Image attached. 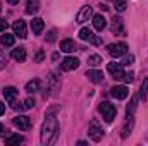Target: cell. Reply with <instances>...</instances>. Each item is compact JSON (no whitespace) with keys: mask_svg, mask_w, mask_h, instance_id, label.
Here are the masks:
<instances>
[{"mask_svg":"<svg viewBox=\"0 0 148 146\" xmlns=\"http://www.w3.org/2000/svg\"><path fill=\"white\" fill-rule=\"evenodd\" d=\"M59 136V122L55 119V115L52 112H48L45 115V122L41 126V134H40V141L43 146L53 145L55 139Z\"/></svg>","mask_w":148,"mask_h":146,"instance_id":"obj_1","label":"cell"},{"mask_svg":"<svg viewBox=\"0 0 148 146\" xmlns=\"http://www.w3.org/2000/svg\"><path fill=\"white\" fill-rule=\"evenodd\" d=\"M98 110H100L102 117L105 119V122H112V120L115 119V113H117V110H115V107H114L112 103H109V102H103V103H100Z\"/></svg>","mask_w":148,"mask_h":146,"instance_id":"obj_2","label":"cell"},{"mask_svg":"<svg viewBox=\"0 0 148 146\" xmlns=\"http://www.w3.org/2000/svg\"><path fill=\"white\" fill-rule=\"evenodd\" d=\"M107 50H109V53H110L112 57H122V55H126V52H127V45L126 43H112L107 46Z\"/></svg>","mask_w":148,"mask_h":146,"instance_id":"obj_3","label":"cell"},{"mask_svg":"<svg viewBox=\"0 0 148 146\" xmlns=\"http://www.w3.org/2000/svg\"><path fill=\"white\" fill-rule=\"evenodd\" d=\"M91 17H93V9H91L90 5H84V7H81L79 12L76 14V23L83 24V23H88V19H91Z\"/></svg>","mask_w":148,"mask_h":146,"instance_id":"obj_4","label":"cell"},{"mask_svg":"<svg viewBox=\"0 0 148 146\" xmlns=\"http://www.w3.org/2000/svg\"><path fill=\"white\" fill-rule=\"evenodd\" d=\"M107 69H109V72L114 76V79H117V81H122V77H124V65L122 64H117V62H110V64H107Z\"/></svg>","mask_w":148,"mask_h":146,"instance_id":"obj_5","label":"cell"},{"mask_svg":"<svg viewBox=\"0 0 148 146\" xmlns=\"http://www.w3.org/2000/svg\"><path fill=\"white\" fill-rule=\"evenodd\" d=\"M14 126L21 131H29L31 129V119L28 115H17V117H14Z\"/></svg>","mask_w":148,"mask_h":146,"instance_id":"obj_6","label":"cell"},{"mask_svg":"<svg viewBox=\"0 0 148 146\" xmlns=\"http://www.w3.org/2000/svg\"><path fill=\"white\" fill-rule=\"evenodd\" d=\"M12 31H14V35H16V36H19L21 40H24V38L28 36V29H26V23H24L23 19H19V21H16V23H12Z\"/></svg>","mask_w":148,"mask_h":146,"instance_id":"obj_7","label":"cell"},{"mask_svg":"<svg viewBox=\"0 0 148 146\" xmlns=\"http://www.w3.org/2000/svg\"><path fill=\"white\" fill-rule=\"evenodd\" d=\"M79 38L83 40V41H88V43H91V45H100L102 41H100V38H97L93 35V31L91 29H88V28H83L81 31H79Z\"/></svg>","mask_w":148,"mask_h":146,"instance_id":"obj_8","label":"cell"},{"mask_svg":"<svg viewBox=\"0 0 148 146\" xmlns=\"http://www.w3.org/2000/svg\"><path fill=\"white\" fill-rule=\"evenodd\" d=\"M110 95L115 100H126L129 96V89H127V86H114L110 89Z\"/></svg>","mask_w":148,"mask_h":146,"instance_id":"obj_9","label":"cell"},{"mask_svg":"<svg viewBox=\"0 0 148 146\" xmlns=\"http://www.w3.org/2000/svg\"><path fill=\"white\" fill-rule=\"evenodd\" d=\"M88 136H90L95 143H98V141L103 138V131H102V127L97 126V122H91V126H90V129H88Z\"/></svg>","mask_w":148,"mask_h":146,"instance_id":"obj_10","label":"cell"},{"mask_svg":"<svg viewBox=\"0 0 148 146\" xmlns=\"http://www.w3.org/2000/svg\"><path fill=\"white\" fill-rule=\"evenodd\" d=\"M86 77H88L93 84H100L105 76H103L102 71H98V69H90V71H86Z\"/></svg>","mask_w":148,"mask_h":146,"instance_id":"obj_11","label":"cell"},{"mask_svg":"<svg viewBox=\"0 0 148 146\" xmlns=\"http://www.w3.org/2000/svg\"><path fill=\"white\" fill-rule=\"evenodd\" d=\"M60 67H62L64 71H74V69L79 67V60H77L76 57H66V59L62 60Z\"/></svg>","mask_w":148,"mask_h":146,"instance_id":"obj_12","label":"cell"},{"mask_svg":"<svg viewBox=\"0 0 148 146\" xmlns=\"http://www.w3.org/2000/svg\"><path fill=\"white\" fill-rule=\"evenodd\" d=\"M112 33L114 35H124V23L119 16H114L112 17Z\"/></svg>","mask_w":148,"mask_h":146,"instance_id":"obj_13","label":"cell"},{"mask_svg":"<svg viewBox=\"0 0 148 146\" xmlns=\"http://www.w3.org/2000/svg\"><path fill=\"white\" fill-rule=\"evenodd\" d=\"M17 95H19V91H17L14 86H7V88H3V98H5L7 103H14V100H16Z\"/></svg>","mask_w":148,"mask_h":146,"instance_id":"obj_14","label":"cell"},{"mask_svg":"<svg viewBox=\"0 0 148 146\" xmlns=\"http://www.w3.org/2000/svg\"><path fill=\"white\" fill-rule=\"evenodd\" d=\"M91 21H93V28H95L97 31H102V29H105V26H107V21H105V17H103L102 14H95V16L91 17Z\"/></svg>","mask_w":148,"mask_h":146,"instance_id":"obj_15","label":"cell"},{"mask_svg":"<svg viewBox=\"0 0 148 146\" xmlns=\"http://www.w3.org/2000/svg\"><path fill=\"white\" fill-rule=\"evenodd\" d=\"M10 55H12V59H14V60H17V62H24V60H26V48H24V46L14 48Z\"/></svg>","mask_w":148,"mask_h":146,"instance_id":"obj_16","label":"cell"},{"mask_svg":"<svg viewBox=\"0 0 148 146\" xmlns=\"http://www.w3.org/2000/svg\"><path fill=\"white\" fill-rule=\"evenodd\" d=\"M76 50V43H74L73 40H62L60 41V52H64V53H71Z\"/></svg>","mask_w":148,"mask_h":146,"instance_id":"obj_17","label":"cell"},{"mask_svg":"<svg viewBox=\"0 0 148 146\" xmlns=\"http://www.w3.org/2000/svg\"><path fill=\"white\" fill-rule=\"evenodd\" d=\"M43 28H45V23H43V19L35 17V19L31 21V31H33L35 35H40V33L43 31Z\"/></svg>","mask_w":148,"mask_h":146,"instance_id":"obj_18","label":"cell"},{"mask_svg":"<svg viewBox=\"0 0 148 146\" xmlns=\"http://www.w3.org/2000/svg\"><path fill=\"white\" fill-rule=\"evenodd\" d=\"M14 41H16V35L2 33V36H0V43H2L3 46H12V45H14Z\"/></svg>","mask_w":148,"mask_h":146,"instance_id":"obj_19","label":"cell"},{"mask_svg":"<svg viewBox=\"0 0 148 146\" xmlns=\"http://www.w3.org/2000/svg\"><path fill=\"white\" fill-rule=\"evenodd\" d=\"M38 10H40V2H38V0H28L26 14H36Z\"/></svg>","mask_w":148,"mask_h":146,"instance_id":"obj_20","label":"cell"},{"mask_svg":"<svg viewBox=\"0 0 148 146\" xmlns=\"http://www.w3.org/2000/svg\"><path fill=\"white\" fill-rule=\"evenodd\" d=\"M48 84H50V89H52V93H53V95L60 89V83L57 81L55 74H50V77H48Z\"/></svg>","mask_w":148,"mask_h":146,"instance_id":"obj_21","label":"cell"},{"mask_svg":"<svg viewBox=\"0 0 148 146\" xmlns=\"http://www.w3.org/2000/svg\"><path fill=\"white\" fill-rule=\"evenodd\" d=\"M38 89H40V81L38 79H33V81L26 83V91L28 93H36Z\"/></svg>","mask_w":148,"mask_h":146,"instance_id":"obj_22","label":"cell"},{"mask_svg":"<svg viewBox=\"0 0 148 146\" xmlns=\"http://www.w3.org/2000/svg\"><path fill=\"white\" fill-rule=\"evenodd\" d=\"M138 107V96H133V100H131V103L127 105V119H131L133 115H134V110Z\"/></svg>","mask_w":148,"mask_h":146,"instance_id":"obj_23","label":"cell"},{"mask_svg":"<svg viewBox=\"0 0 148 146\" xmlns=\"http://www.w3.org/2000/svg\"><path fill=\"white\" fill-rule=\"evenodd\" d=\"M19 143H23V136L19 134H12L5 139V145H19Z\"/></svg>","mask_w":148,"mask_h":146,"instance_id":"obj_24","label":"cell"},{"mask_svg":"<svg viewBox=\"0 0 148 146\" xmlns=\"http://www.w3.org/2000/svg\"><path fill=\"white\" fill-rule=\"evenodd\" d=\"M143 102L147 100V96H148V79H145L143 81V84H141V88H140V95H138Z\"/></svg>","mask_w":148,"mask_h":146,"instance_id":"obj_25","label":"cell"},{"mask_svg":"<svg viewBox=\"0 0 148 146\" xmlns=\"http://www.w3.org/2000/svg\"><path fill=\"white\" fill-rule=\"evenodd\" d=\"M102 64V57L100 55H91L90 59H88V65H91V67H97V65H100Z\"/></svg>","mask_w":148,"mask_h":146,"instance_id":"obj_26","label":"cell"},{"mask_svg":"<svg viewBox=\"0 0 148 146\" xmlns=\"http://www.w3.org/2000/svg\"><path fill=\"white\" fill-rule=\"evenodd\" d=\"M114 9L117 12H124L126 10V0H114Z\"/></svg>","mask_w":148,"mask_h":146,"instance_id":"obj_27","label":"cell"},{"mask_svg":"<svg viewBox=\"0 0 148 146\" xmlns=\"http://www.w3.org/2000/svg\"><path fill=\"white\" fill-rule=\"evenodd\" d=\"M131 127H133V117H131V119H127V124H126V127H124V131H122V138H127V136L131 134V132H129V131H131Z\"/></svg>","mask_w":148,"mask_h":146,"instance_id":"obj_28","label":"cell"},{"mask_svg":"<svg viewBox=\"0 0 148 146\" xmlns=\"http://www.w3.org/2000/svg\"><path fill=\"white\" fill-rule=\"evenodd\" d=\"M133 62H134V57H133V55H126V57H124V60H122L121 64H122V65H131Z\"/></svg>","mask_w":148,"mask_h":146,"instance_id":"obj_29","label":"cell"},{"mask_svg":"<svg viewBox=\"0 0 148 146\" xmlns=\"http://www.w3.org/2000/svg\"><path fill=\"white\" fill-rule=\"evenodd\" d=\"M33 107H35V100H33V98H28V100L24 102V108L29 110V108H33Z\"/></svg>","mask_w":148,"mask_h":146,"instance_id":"obj_30","label":"cell"},{"mask_svg":"<svg viewBox=\"0 0 148 146\" xmlns=\"http://www.w3.org/2000/svg\"><path fill=\"white\" fill-rule=\"evenodd\" d=\"M133 79H134V74H133V72L124 74V77H122V81H124V83H133Z\"/></svg>","mask_w":148,"mask_h":146,"instance_id":"obj_31","label":"cell"},{"mask_svg":"<svg viewBox=\"0 0 148 146\" xmlns=\"http://www.w3.org/2000/svg\"><path fill=\"white\" fill-rule=\"evenodd\" d=\"M55 35H57L55 29H52V31L47 35V41H48V43H53V41H55Z\"/></svg>","mask_w":148,"mask_h":146,"instance_id":"obj_32","label":"cell"},{"mask_svg":"<svg viewBox=\"0 0 148 146\" xmlns=\"http://www.w3.org/2000/svg\"><path fill=\"white\" fill-rule=\"evenodd\" d=\"M5 65H7V59H5V55H3V53H0V71H2V69H5Z\"/></svg>","mask_w":148,"mask_h":146,"instance_id":"obj_33","label":"cell"},{"mask_svg":"<svg viewBox=\"0 0 148 146\" xmlns=\"http://www.w3.org/2000/svg\"><path fill=\"white\" fill-rule=\"evenodd\" d=\"M12 108L17 110V112H23V110H26V108H24V103H14V105H12Z\"/></svg>","mask_w":148,"mask_h":146,"instance_id":"obj_34","label":"cell"},{"mask_svg":"<svg viewBox=\"0 0 148 146\" xmlns=\"http://www.w3.org/2000/svg\"><path fill=\"white\" fill-rule=\"evenodd\" d=\"M43 59H45V53H43V50H40L36 53V57H35V60H36V62H41Z\"/></svg>","mask_w":148,"mask_h":146,"instance_id":"obj_35","label":"cell"},{"mask_svg":"<svg viewBox=\"0 0 148 146\" xmlns=\"http://www.w3.org/2000/svg\"><path fill=\"white\" fill-rule=\"evenodd\" d=\"M7 29V23H5V19H0V33H3Z\"/></svg>","mask_w":148,"mask_h":146,"instance_id":"obj_36","label":"cell"},{"mask_svg":"<svg viewBox=\"0 0 148 146\" xmlns=\"http://www.w3.org/2000/svg\"><path fill=\"white\" fill-rule=\"evenodd\" d=\"M3 113H5V103L0 102V115H3Z\"/></svg>","mask_w":148,"mask_h":146,"instance_id":"obj_37","label":"cell"},{"mask_svg":"<svg viewBox=\"0 0 148 146\" xmlns=\"http://www.w3.org/2000/svg\"><path fill=\"white\" fill-rule=\"evenodd\" d=\"M3 132H7V131H5V127H3V126H2V124H0V136H2V134H3Z\"/></svg>","mask_w":148,"mask_h":146,"instance_id":"obj_38","label":"cell"},{"mask_svg":"<svg viewBox=\"0 0 148 146\" xmlns=\"http://www.w3.org/2000/svg\"><path fill=\"white\" fill-rule=\"evenodd\" d=\"M7 2H9L10 5H16V3H19V0H7Z\"/></svg>","mask_w":148,"mask_h":146,"instance_id":"obj_39","label":"cell"},{"mask_svg":"<svg viewBox=\"0 0 148 146\" xmlns=\"http://www.w3.org/2000/svg\"><path fill=\"white\" fill-rule=\"evenodd\" d=\"M100 9H102L103 12H107V10H109V7H107V5H100Z\"/></svg>","mask_w":148,"mask_h":146,"instance_id":"obj_40","label":"cell"},{"mask_svg":"<svg viewBox=\"0 0 148 146\" xmlns=\"http://www.w3.org/2000/svg\"><path fill=\"white\" fill-rule=\"evenodd\" d=\"M77 146H86V141H77Z\"/></svg>","mask_w":148,"mask_h":146,"instance_id":"obj_41","label":"cell"}]
</instances>
